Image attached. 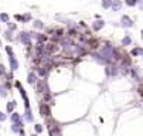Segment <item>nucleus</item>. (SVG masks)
Returning <instances> with one entry per match:
<instances>
[{
  "mask_svg": "<svg viewBox=\"0 0 143 136\" xmlns=\"http://www.w3.org/2000/svg\"><path fill=\"white\" fill-rule=\"evenodd\" d=\"M89 55H91V58H92V60H95L96 62H99V64H106V65L112 64V61H108L106 58L99 53V51L94 50V51H91V53H89Z\"/></svg>",
  "mask_w": 143,
  "mask_h": 136,
  "instance_id": "f257e3e1",
  "label": "nucleus"
},
{
  "mask_svg": "<svg viewBox=\"0 0 143 136\" xmlns=\"http://www.w3.org/2000/svg\"><path fill=\"white\" fill-rule=\"evenodd\" d=\"M17 40H19L21 44H24V45H33V43H31L30 31H21V33L17 36Z\"/></svg>",
  "mask_w": 143,
  "mask_h": 136,
  "instance_id": "f03ea898",
  "label": "nucleus"
},
{
  "mask_svg": "<svg viewBox=\"0 0 143 136\" xmlns=\"http://www.w3.org/2000/svg\"><path fill=\"white\" fill-rule=\"evenodd\" d=\"M58 50H60V47H58V44H55V43H47V44H44V53L47 54V55H53L55 53H58Z\"/></svg>",
  "mask_w": 143,
  "mask_h": 136,
  "instance_id": "7ed1b4c3",
  "label": "nucleus"
},
{
  "mask_svg": "<svg viewBox=\"0 0 143 136\" xmlns=\"http://www.w3.org/2000/svg\"><path fill=\"white\" fill-rule=\"evenodd\" d=\"M36 85H37V92L44 94V92H48V91H50V86H48V82L45 81V79H37Z\"/></svg>",
  "mask_w": 143,
  "mask_h": 136,
  "instance_id": "20e7f679",
  "label": "nucleus"
},
{
  "mask_svg": "<svg viewBox=\"0 0 143 136\" xmlns=\"http://www.w3.org/2000/svg\"><path fill=\"white\" fill-rule=\"evenodd\" d=\"M38 111H40V115L44 118L50 116V113H51V108L47 102H41L40 105H38Z\"/></svg>",
  "mask_w": 143,
  "mask_h": 136,
  "instance_id": "39448f33",
  "label": "nucleus"
},
{
  "mask_svg": "<svg viewBox=\"0 0 143 136\" xmlns=\"http://www.w3.org/2000/svg\"><path fill=\"white\" fill-rule=\"evenodd\" d=\"M14 85H16V88H19V91H20V95L23 96L24 102H26V108H30V101H29V98H27V94H26V91H24V88H23L21 82H20V81H16Z\"/></svg>",
  "mask_w": 143,
  "mask_h": 136,
  "instance_id": "423d86ee",
  "label": "nucleus"
},
{
  "mask_svg": "<svg viewBox=\"0 0 143 136\" xmlns=\"http://www.w3.org/2000/svg\"><path fill=\"white\" fill-rule=\"evenodd\" d=\"M75 43L72 41V37H69V36H62L60 38V45L62 48H68V47H72Z\"/></svg>",
  "mask_w": 143,
  "mask_h": 136,
  "instance_id": "0eeeda50",
  "label": "nucleus"
},
{
  "mask_svg": "<svg viewBox=\"0 0 143 136\" xmlns=\"http://www.w3.org/2000/svg\"><path fill=\"white\" fill-rule=\"evenodd\" d=\"M120 26L125 27V29H132V27L135 26V23H133V20H132L129 16H122V19H120Z\"/></svg>",
  "mask_w": 143,
  "mask_h": 136,
  "instance_id": "6e6552de",
  "label": "nucleus"
},
{
  "mask_svg": "<svg viewBox=\"0 0 143 136\" xmlns=\"http://www.w3.org/2000/svg\"><path fill=\"white\" fill-rule=\"evenodd\" d=\"M105 72H106V75L108 77H116L118 75V72H119V67L118 65H109V67H106L105 68Z\"/></svg>",
  "mask_w": 143,
  "mask_h": 136,
  "instance_id": "1a4fd4ad",
  "label": "nucleus"
},
{
  "mask_svg": "<svg viewBox=\"0 0 143 136\" xmlns=\"http://www.w3.org/2000/svg\"><path fill=\"white\" fill-rule=\"evenodd\" d=\"M105 27V21L102 19H95V21L92 23V30L94 31H101Z\"/></svg>",
  "mask_w": 143,
  "mask_h": 136,
  "instance_id": "9d476101",
  "label": "nucleus"
},
{
  "mask_svg": "<svg viewBox=\"0 0 143 136\" xmlns=\"http://www.w3.org/2000/svg\"><path fill=\"white\" fill-rule=\"evenodd\" d=\"M85 45H88V47L91 48V50H96L98 48V45H99V41L96 40V38H86L85 40Z\"/></svg>",
  "mask_w": 143,
  "mask_h": 136,
  "instance_id": "9b49d317",
  "label": "nucleus"
},
{
  "mask_svg": "<svg viewBox=\"0 0 143 136\" xmlns=\"http://www.w3.org/2000/svg\"><path fill=\"white\" fill-rule=\"evenodd\" d=\"M37 79H38V75H37L36 71H30L29 74H27V82H29L30 85H36Z\"/></svg>",
  "mask_w": 143,
  "mask_h": 136,
  "instance_id": "f8f14e48",
  "label": "nucleus"
},
{
  "mask_svg": "<svg viewBox=\"0 0 143 136\" xmlns=\"http://www.w3.org/2000/svg\"><path fill=\"white\" fill-rule=\"evenodd\" d=\"M50 71H51V69L48 68V67H45V65H40V67H37V75H40L41 78L47 77Z\"/></svg>",
  "mask_w": 143,
  "mask_h": 136,
  "instance_id": "ddd939ff",
  "label": "nucleus"
},
{
  "mask_svg": "<svg viewBox=\"0 0 143 136\" xmlns=\"http://www.w3.org/2000/svg\"><path fill=\"white\" fill-rule=\"evenodd\" d=\"M9 64H10V69H12L13 72L19 69V61L16 60L14 55H13V57H9Z\"/></svg>",
  "mask_w": 143,
  "mask_h": 136,
  "instance_id": "4468645a",
  "label": "nucleus"
},
{
  "mask_svg": "<svg viewBox=\"0 0 143 136\" xmlns=\"http://www.w3.org/2000/svg\"><path fill=\"white\" fill-rule=\"evenodd\" d=\"M3 38H4L6 41H9V43H10V41H13V40H14V36H13V31L7 29V30L4 31V33H3Z\"/></svg>",
  "mask_w": 143,
  "mask_h": 136,
  "instance_id": "2eb2a0df",
  "label": "nucleus"
},
{
  "mask_svg": "<svg viewBox=\"0 0 143 136\" xmlns=\"http://www.w3.org/2000/svg\"><path fill=\"white\" fill-rule=\"evenodd\" d=\"M111 9H112L113 12H120V9H122V2H120V0H113V2H112V6H111Z\"/></svg>",
  "mask_w": 143,
  "mask_h": 136,
  "instance_id": "dca6fc26",
  "label": "nucleus"
},
{
  "mask_svg": "<svg viewBox=\"0 0 143 136\" xmlns=\"http://www.w3.org/2000/svg\"><path fill=\"white\" fill-rule=\"evenodd\" d=\"M33 27L36 30H43V29H45L44 23L41 21V20H34V21H33Z\"/></svg>",
  "mask_w": 143,
  "mask_h": 136,
  "instance_id": "f3484780",
  "label": "nucleus"
},
{
  "mask_svg": "<svg viewBox=\"0 0 143 136\" xmlns=\"http://www.w3.org/2000/svg\"><path fill=\"white\" fill-rule=\"evenodd\" d=\"M120 43H122V45H123V47H128V45H130V44H132V37L129 36V34H126V36L122 38Z\"/></svg>",
  "mask_w": 143,
  "mask_h": 136,
  "instance_id": "a211bd4d",
  "label": "nucleus"
},
{
  "mask_svg": "<svg viewBox=\"0 0 143 136\" xmlns=\"http://www.w3.org/2000/svg\"><path fill=\"white\" fill-rule=\"evenodd\" d=\"M16 101H10V102H7V106H6V109H7V112L9 113H13V111H14V108H16Z\"/></svg>",
  "mask_w": 143,
  "mask_h": 136,
  "instance_id": "6ab92c4d",
  "label": "nucleus"
},
{
  "mask_svg": "<svg viewBox=\"0 0 143 136\" xmlns=\"http://www.w3.org/2000/svg\"><path fill=\"white\" fill-rule=\"evenodd\" d=\"M24 118H26V121H29V122H33V113H31V109L30 108H26V113H24Z\"/></svg>",
  "mask_w": 143,
  "mask_h": 136,
  "instance_id": "aec40b11",
  "label": "nucleus"
},
{
  "mask_svg": "<svg viewBox=\"0 0 143 136\" xmlns=\"http://www.w3.org/2000/svg\"><path fill=\"white\" fill-rule=\"evenodd\" d=\"M112 2L113 0H102V2H101V6H102V9L108 10V9H111V6H112Z\"/></svg>",
  "mask_w": 143,
  "mask_h": 136,
  "instance_id": "412c9836",
  "label": "nucleus"
},
{
  "mask_svg": "<svg viewBox=\"0 0 143 136\" xmlns=\"http://www.w3.org/2000/svg\"><path fill=\"white\" fill-rule=\"evenodd\" d=\"M44 101L54 104V98H53V95H51V91H48V92H44Z\"/></svg>",
  "mask_w": 143,
  "mask_h": 136,
  "instance_id": "4be33fe9",
  "label": "nucleus"
},
{
  "mask_svg": "<svg viewBox=\"0 0 143 136\" xmlns=\"http://www.w3.org/2000/svg\"><path fill=\"white\" fill-rule=\"evenodd\" d=\"M6 95H7V88H6V85H0V96L2 98H6Z\"/></svg>",
  "mask_w": 143,
  "mask_h": 136,
  "instance_id": "5701e85b",
  "label": "nucleus"
},
{
  "mask_svg": "<svg viewBox=\"0 0 143 136\" xmlns=\"http://www.w3.org/2000/svg\"><path fill=\"white\" fill-rule=\"evenodd\" d=\"M6 26H7V29L12 30V31H16V30H17V24L13 23V21H10V20H9L7 23H6Z\"/></svg>",
  "mask_w": 143,
  "mask_h": 136,
  "instance_id": "b1692460",
  "label": "nucleus"
},
{
  "mask_svg": "<svg viewBox=\"0 0 143 136\" xmlns=\"http://www.w3.org/2000/svg\"><path fill=\"white\" fill-rule=\"evenodd\" d=\"M9 20H10V17L7 13H0V21L2 23H7Z\"/></svg>",
  "mask_w": 143,
  "mask_h": 136,
  "instance_id": "393cba45",
  "label": "nucleus"
},
{
  "mask_svg": "<svg viewBox=\"0 0 143 136\" xmlns=\"http://www.w3.org/2000/svg\"><path fill=\"white\" fill-rule=\"evenodd\" d=\"M4 50H6V53H7L9 57H13V55H14V51H13V48L10 47V45H6V47H4Z\"/></svg>",
  "mask_w": 143,
  "mask_h": 136,
  "instance_id": "a878e982",
  "label": "nucleus"
},
{
  "mask_svg": "<svg viewBox=\"0 0 143 136\" xmlns=\"http://www.w3.org/2000/svg\"><path fill=\"white\" fill-rule=\"evenodd\" d=\"M130 55H133V57H138V55H140V47L133 48V50L130 51Z\"/></svg>",
  "mask_w": 143,
  "mask_h": 136,
  "instance_id": "bb28decb",
  "label": "nucleus"
},
{
  "mask_svg": "<svg viewBox=\"0 0 143 136\" xmlns=\"http://www.w3.org/2000/svg\"><path fill=\"white\" fill-rule=\"evenodd\" d=\"M31 19H33V17H31L30 13H24L23 14V23H29Z\"/></svg>",
  "mask_w": 143,
  "mask_h": 136,
  "instance_id": "cd10ccee",
  "label": "nucleus"
},
{
  "mask_svg": "<svg viewBox=\"0 0 143 136\" xmlns=\"http://www.w3.org/2000/svg\"><path fill=\"white\" fill-rule=\"evenodd\" d=\"M78 30H76V29H69V31H68V36L69 37H76V36H78Z\"/></svg>",
  "mask_w": 143,
  "mask_h": 136,
  "instance_id": "c85d7f7f",
  "label": "nucleus"
},
{
  "mask_svg": "<svg viewBox=\"0 0 143 136\" xmlns=\"http://www.w3.org/2000/svg\"><path fill=\"white\" fill-rule=\"evenodd\" d=\"M138 2H139V0H125V3H126L129 7H133V6H136V4H138Z\"/></svg>",
  "mask_w": 143,
  "mask_h": 136,
  "instance_id": "c756f323",
  "label": "nucleus"
},
{
  "mask_svg": "<svg viewBox=\"0 0 143 136\" xmlns=\"http://www.w3.org/2000/svg\"><path fill=\"white\" fill-rule=\"evenodd\" d=\"M54 36H57V37H62V36H64V30H62V29H55V33H54Z\"/></svg>",
  "mask_w": 143,
  "mask_h": 136,
  "instance_id": "7c9ffc66",
  "label": "nucleus"
},
{
  "mask_svg": "<svg viewBox=\"0 0 143 136\" xmlns=\"http://www.w3.org/2000/svg\"><path fill=\"white\" fill-rule=\"evenodd\" d=\"M4 78L7 79V81H13V79H14V77H13V71H12V72H6V74H4Z\"/></svg>",
  "mask_w": 143,
  "mask_h": 136,
  "instance_id": "2f4dec72",
  "label": "nucleus"
},
{
  "mask_svg": "<svg viewBox=\"0 0 143 136\" xmlns=\"http://www.w3.org/2000/svg\"><path fill=\"white\" fill-rule=\"evenodd\" d=\"M20 119V115L17 113V112H13V115H12V121H13V123H16L17 121Z\"/></svg>",
  "mask_w": 143,
  "mask_h": 136,
  "instance_id": "473e14b6",
  "label": "nucleus"
},
{
  "mask_svg": "<svg viewBox=\"0 0 143 136\" xmlns=\"http://www.w3.org/2000/svg\"><path fill=\"white\" fill-rule=\"evenodd\" d=\"M6 74V67L3 64H0V77H4Z\"/></svg>",
  "mask_w": 143,
  "mask_h": 136,
  "instance_id": "72a5a7b5",
  "label": "nucleus"
},
{
  "mask_svg": "<svg viewBox=\"0 0 143 136\" xmlns=\"http://www.w3.org/2000/svg\"><path fill=\"white\" fill-rule=\"evenodd\" d=\"M34 129H36L37 133H41V132H43V126H41L40 123H38V125H34Z\"/></svg>",
  "mask_w": 143,
  "mask_h": 136,
  "instance_id": "f704fd0d",
  "label": "nucleus"
},
{
  "mask_svg": "<svg viewBox=\"0 0 143 136\" xmlns=\"http://www.w3.org/2000/svg\"><path fill=\"white\" fill-rule=\"evenodd\" d=\"M19 129H20V126H19L17 123H13V125H12V130L14 132V133H17V132H19Z\"/></svg>",
  "mask_w": 143,
  "mask_h": 136,
  "instance_id": "c9c22d12",
  "label": "nucleus"
},
{
  "mask_svg": "<svg viewBox=\"0 0 143 136\" xmlns=\"http://www.w3.org/2000/svg\"><path fill=\"white\" fill-rule=\"evenodd\" d=\"M51 43H60V37H57V36H51Z\"/></svg>",
  "mask_w": 143,
  "mask_h": 136,
  "instance_id": "e433bc0d",
  "label": "nucleus"
},
{
  "mask_svg": "<svg viewBox=\"0 0 143 136\" xmlns=\"http://www.w3.org/2000/svg\"><path fill=\"white\" fill-rule=\"evenodd\" d=\"M6 119H7V115L4 112H0V122H4Z\"/></svg>",
  "mask_w": 143,
  "mask_h": 136,
  "instance_id": "4c0bfd02",
  "label": "nucleus"
},
{
  "mask_svg": "<svg viewBox=\"0 0 143 136\" xmlns=\"http://www.w3.org/2000/svg\"><path fill=\"white\" fill-rule=\"evenodd\" d=\"M14 19L17 20V21L23 23V14H16V16H14Z\"/></svg>",
  "mask_w": 143,
  "mask_h": 136,
  "instance_id": "58836bf2",
  "label": "nucleus"
},
{
  "mask_svg": "<svg viewBox=\"0 0 143 136\" xmlns=\"http://www.w3.org/2000/svg\"><path fill=\"white\" fill-rule=\"evenodd\" d=\"M79 27H82V29H86V23H85V21H79Z\"/></svg>",
  "mask_w": 143,
  "mask_h": 136,
  "instance_id": "ea45409f",
  "label": "nucleus"
},
{
  "mask_svg": "<svg viewBox=\"0 0 143 136\" xmlns=\"http://www.w3.org/2000/svg\"><path fill=\"white\" fill-rule=\"evenodd\" d=\"M139 94H140V95L143 96V86H140V88H139Z\"/></svg>",
  "mask_w": 143,
  "mask_h": 136,
  "instance_id": "a19ab883",
  "label": "nucleus"
},
{
  "mask_svg": "<svg viewBox=\"0 0 143 136\" xmlns=\"http://www.w3.org/2000/svg\"><path fill=\"white\" fill-rule=\"evenodd\" d=\"M138 4H140V7H143V0H139Z\"/></svg>",
  "mask_w": 143,
  "mask_h": 136,
  "instance_id": "79ce46f5",
  "label": "nucleus"
},
{
  "mask_svg": "<svg viewBox=\"0 0 143 136\" xmlns=\"http://www.w3.org/2000/svg\"><path fill=\"white\" fill-rule=\"evenodd\" d=\"M140 55L143 57V48H140Z\"/></svg>",
  "mask_w": 143,
  "mask_h": 136,
  "instance_id": "37998d69",
  "label": "nucleus"
},
{
  "mask_svg": "<svg viewBox=\"0 0 143 136\" xmlns=\"http://www.w3.org/2000/svg\"><path fill=\"white\" fill-rule=\"evenodd\" d=\"M140 36H142V40H143V30L140 31Z\"/></svg>",
  "mask_w": 143,
  "mask_h": 136,
  "instance_id": "c03bdc74",
  "label": "nucleus"
},
{
  "mask_svg": "<svg viewBox=\"0 0 143 136\" xmlns=\"http://www.w3.org/2000/svg\"><path fill=\"white\" fill-rule=\"evenodd\" d=\"M31 136H37V135H31Z\"/></svg>",
  "mask_w": 143,
  "mask_h": 136,
  "instance_id": "a18cd8bd",
  "label": "nucleus"
}]
</instances>
